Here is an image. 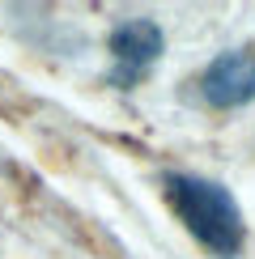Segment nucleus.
I'll return each instance as SVG.
<instances>
[{
    "label": "nucleus",
    "instance_id": "1",
    "mask_svg": "<svg viewBox=\"0 0 255 259\" xmlns=\"http://www.w3.org/2000/svg\"><path fill=\"white\" fill-rule=\"evenodd\" d=\"M170 208L179 212V221L191 230V238L200 246H208L217 259H234L247 242V225L234 196L212 179H196V175H166L162 179Z\"/></svg>",
    "mask_w": 255,
    "mask_h": 259
},
{
    "label": "nucleus",
    "instance_id": "3",
    "mask_svg": "<svg viewBox=\"0 0 255 259\" xmlns=\"http://www.w3.org/2000/svg\"><path fill=\"white\" fill-rule=\"evenodd\" d=\"M162 47H166V38H162V26H157V21H149V17L119 21V26L111 30V60H115L111 81L123 85V90L136 85L157 64Z\"/></svg>",
    "mask_w": 255,
    "mask_h": 259
},
{
    "label": "nucleus",
    "instance_id": "2",
    "mask_svg": "<svg viewBox=\"0 0 255 259\" xmlns=\"http://www.w3.org/2000/svg\"><path fill=\"white\" fill-rule=\"evenodd\" d=\"M200 94H204V102L217 106V111L247 106L255 98V42L221 51V56L204 68V77H200Z\"/></svg>",
    "mask_w": 255,
    "mask_h": 259
}]
</instances>
